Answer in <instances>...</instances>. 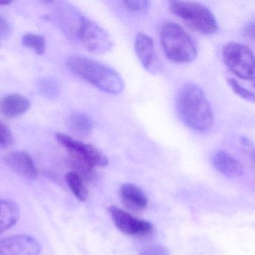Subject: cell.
<instances>
[{
	"mask_svg": "<svg viewBox=\"0 0 255 255\" xmlns=\"http://www.w3.org/2000/svg\"><path fill=\"white\" fill-rule=\"evenodd\" d=\"M176 109L183 124L192 130L204 132L213 125V113L204 91L195 84L181 88L176 98Z\"/></svg>",
	"mask_w": 255,
	"mask_h": 255,
	"instance_id": "1",
	"label": "cell"
},
{
	"mask_svg": "<svg viewBox=\"0 0 255 255\" xmlns=\"http://www.w3.org/2000/svg\"><path fill=\"white\" fill-rule=\"evenodd\" d=\"M70 71L102 92L111 95L122 94L125 83L120 74L108 65L82 56H71L67 60Z\"/></svg>",
	"mask_w": 255,
	"mask_h": 255,
	"instance_id": "2",
	"label": "cell"
},
{
	"mask_svg": "<svg viewBox=\"0 0 255 255\" xmlns=\"http://www.w3.org/2000/svg\"><path fill=\"white\" fill-rule=\"evenodd\" d=\"M160 41L166 57L171 62L188 64L193 62L198 56L195 41L180 25L168 22L160 31Z\"/></svg>",
	"mask_w": 255,
	"mask_h": 255,
	"instance_id": "3",
	"label": "cell"
},
{
	"mask_svg": "<svg viewBox=\"0 0 255 255\" xmlns=\"http://www.w3.org/2000/svg\"><path fill=\"white\" fill-rule=\"evenodd\" d=\"M169 10L188 26L203 35H213L218 31L216 17L205 5L190 1L174 0L169 2Z\"/></svg>",
	"mask_w": 255,
	"mask_h": 255,
	"instance_id": "4",
	"label": "cell"
},
{
	"mask_svg": "<svg viewBox=\"0 0 255 255\" xmlns=\"http://www.w3.org/2000/svg\"><path fill=\"white\" fill-rule=\"evenodd\" d=\"M56 138L82 169H84L86 174H92L95 167H106L109 165L108 158L95 146L86 144L62 132L56 133Z\"/></svg>",
	"mask_w": 255,
	"mask_h": 255,
	"instance_id": "5",
	"label": "cell"
},
{
	"mask_svg": "<svg viewBox=\"0 0 255 255\" xmlns=\"http://www.w3.org/2000/svg\"><path fill=\"white\" fill-rule=\"evenodd\" d=\"M222 59L234 75L243 80H255V56L247 46L228 43L222 50Z\"/></svg>",
	"mask_w": 255,
	"mask_h": 255,
	"instance_id": "6",
	"label": "cell"
},
{
	"mask_svg": "<svg viewBox=\"0 0 255 255\" xmlns=\"http://www.w3.org/2000/svg\"><path fill=\"white\" fill-rule=\"evenodd\" d=\"M77 37L86 50L95 54L108 53L113 48L110 35L99 25L86 17L80 19Z\"/></svg>",
	"mask_w": 255,
	"mask_h": 255,
	"instance_id": "7",
	"label": "cell"
},
{
	"mask_svg": "<svg viewBox=\"0 0 255 255\" xmlns=\"http://www.w3.org/2000/svg\"><path fill=\"white\" fill-rule=\"evenodd\" d=\"M109 212L116 228L126 235L143 237L153 232V227L150 222L138 219L123 209L112 206Z\"/></svg>",
	"mask_w": 255,
	"mask_h": 255,
	"instance_id": "8",
	"label": "cell"
},
{
	"mask_svg": "<svg viewBox=\"0 0 255 255\" xmlns=\"http://www.w3.org/2000/svg\"><path fill=\"white\" fill-rule=\"evenodd\" d=\"M40 252L41 246L30 236H11L0 243V255H38Z\"/></svg>",
	"mask_w": 255,
	"mask_h": 255,
	"instance_id": "9",
	"label": "cell"
},
{
	"mask_svg": "<svg viewBox=\"0 0 255 255\" xmlns=\"http://www.w3.org/2000/svg\"><path fill=\"white\" fill-rule=\"evenodd\" d=\"M135 50L138 59L146 71L152 74L162 71V65L156 56L153 39L144 33L137 35L135 40Z\"/></svg>",
	"mask_w": 255,
	"mask_h": 255,
	"instance_id": "10",
	"label": "cell"
},
{
	"mask_svg": "<svg viewBox=\"0 0 255 255\" xmlns=\"http://www.w3.org/2000/svg\"><path fill=\"white\" fill-rule=\"evenodd\" d=\"M7 166L17 175L27 180H35L37 169L30 155L24 151H13L4 157Z\"/></svg>",
	"mask_w": 255,
	"mask_h": 255,
	"instance_id": "11",
	"label": "cell"
},
{
	"mask_svg": "<svg viewBox=\"0 0 255 255\" xmlns=\"http://www.w3.org/2000/svg\"><path fill=\"white\" fill-rule=\"evenodd\" d=\"M213 164L218 171L231 178L242 177L244 173L243 164L232 155L223 150L215 153L213 157Z\"/></svg>",
	"mask_w": 255,
	"mask_h": 255,
	"instance_id": "12",
	"label": "cell"
},
{
	"mask_svg": "<svg viewBox=\"0 0 255 255\" xmlns=\"http://www.w3.org/2000/svg\"><path fill=\"white\" fill-rule=\"evenodd\" d=\"M121 198L124 205L132 210L139 212L147 207V195L144 191L136 185L132 183H125L121 187Z\"/></svg>",
	"mask_w": 255,
	"mask_h": 255,
	"instance_id": "13",
	"label": "cell"
},
{
	"mask_svg": "<svg viewBox=\"0 0 255 255\" xmlns=\"http://www.w3.org/2000/svg\"><path fill=\"white\" fill-rule=\"evenodd\" d=\"M31 107V102L26 97L20 94H11L1 100L0 110L7 118H16L26 113Z\"/></svg>",
	"mask_w": 255,
	"mask_h": 255,
	"instance_id": "14",
	"label": "cell"
},
{
	"mask_svg": "<svg viewBox=\"0 0 255 255\" xmlns=\"http://www.w3.org/2000/svg\"><path fill=\"white\" fill-rule=\"evenodd\" d=\"M68 128L70 130L78 137L84 138L89 136L93 130L94 122L92 119L85 113H73L68 118Z\"/></svg>",
	"mask_w": 255,
	"mask_h": 255,
	"instance_id": "15",
	"label": "cell"
},
{
	"mask_svg": "<svg viewBox=\"0 0 255 255\" xmlns=\"http://www.w3.org/2000/svg\"><path fill=\"white\" fill-rule=\"evenodd\" d=\"M20 210L17 204L10 200H1L0 231L5 232L14 226L19 219Z\"/></svg>",
	"mask_w": 255,
	"mask_h": 255,
	"instance_id": "16",
	"label": "cell"
},
{
	"mask_svg": "<svg viewBox=\"0 0 255 255\" xmlns=\"http://www.w3.org/2000/svg\"><path fill=\"white\" fill-rule=\"evenodd\" d=\"M65 180L71 192L77 199L81 201L87 200L89 197V190L83 181V177L76 171H70L65 176Z\"/></svg>",
	"mask_w": 255,
	"mask_h": 255,
	"instance_id": "17",
	"label": "cell"
},
{
	"mask_svg": "<svg viewBox=\"0 0 255 255\" xmlns=\"http://www.w3.org/2000/svg\"><path fill=\"white\" fill-rule=\"evenodd\" d=\"M39 93L48 99H54L60 94V87L56 80L52 78H42L38 81Z\"/></svg>",
	"mask_w": 255,
	"mask_h": 255,
	"instance_id": "18",
	"label": "cell"
},
{
	"mask_svg": "<svg viewBox=\"0 0 255 255\" xmlns=\"http://www.w3.org/2000/svg\"><path fill=\"white\" fill-rule=\"evenodd\" d=\"M22 44L32 49L38 55H43L46 50V41L44 37L38 34L28 33L22 37Z\"/></svg>",
	"mask_w": 255,
	"mask_h": 255,
	"instance_id": "19",
	"label": "cell"
},
{
	"mask_svg": "<svg viewBox=\"0 0 255 255\" xmlns=\"http://www.w3.org/2000/svg\"><path fill=\"white\" fill-rule=\"evenodd\" d=\"M227 83H228V86L231 88L233 92L242 99L249 101V102L255 103V94L242 86L237 80L232 78H228Z\"/></svg>",
	"mask_w": 255,
	"mask_h": 255,
	"instance_id": "20",
	"label": "cell"
},
{
	"mask_svg": "<svg viewBox=\"0 0 255 255\" xmlns=\"http://www.w3.org/2000/svg\"><path fill=\"white\" fill-rule=\"evenodd\" d=\"M124 8L134 12H144L150 8V2L146 0H130L122 2Z\"/></svg>",
	"mask_w": 255,
	"mask_h": 255,
	"instance_id": "21",
	"label": "cell"
},
{
	"mask_svg": "<svg viewBox=\"0 0 255 255\" xmlns=\"http://www.w3.org/2000/svg\"><path fill=\"white\" fill-rule=\"evenodd\" d=\"M0 132H1V147L8 148L12 146L14 143L12 134L9 128L3 122H1L0 124Z\"/></svg>",
	"mask_w": 255,
	"mask_h": 255,
	"instance_id": "22",
	"label": "cell"
},
{
	"mask_svg": "<svg viewBox=\"0 0 255 255\" xmlns=\"http://www.w3.org/2000/svg\"><path fill=\"white\" fill-rule=\"evenodd\" d=\"M140 255H169L168 250L161 245H153L145 248Z\"/></svg>",
	"mask_w": 255,
	"mask_h": 255,
	"instance_id": "23",
	"label": "cell"
},
{
	"mask_svg": "<svg viewBox=\"0 0 255 255\" xmlns=\"http://www.w3.org/2000/svg\"><path fill=\"white\" fill-rule=\"evenodd\" d=\"M11 32V26L9 22L1 17L0 18V38L1 40L5 39Z\"/></svg>",
	"mask_w": 255,
	"mask_h": 255,
	"instance_id": "24",
	"label": "cell"
},
{
	"mask_svg": "<svg viewBox=\"0 0 255 255\" xmlns=\"http://www.w3.org/2000/svg\"><path fill=\"white\" fill-rule=\"evenodd\" d=\"M243 35L247 39L255 41V21L249 23L243 29Z\"/></svg>",
	"mask_w": 255,
	"mask_h": 255,
	"instance_id": "25",
	"label": "cell"
},
{
	"mask_svg": "<svg viewBox=\"0 0 255 255\" xmlns=\"http://www.w3.org/2000/svg\"><path fill=\"white\" fill-rule=\"evenodd\" d=\"M11 3V1H4V0H1L0 1V5H8V4Z\"/></svg>",
	"mask_w": 255,
	"mask_h": 255,
	"instance_id": "26",
	"label": "cell"
},
{
	"mask_svg": "<svg viewBox=\"0 0 255 255\" xmlns=\"http://www.w3.org/2000/svg\"><path fill=\"white\" fill-rule=\"evenodd\" d=\"M252 161H253L254 163L255 164V150H254L253 153H252Z\"/></svg>",
	"mask_w": 255,
	"mask_h": 255,
	"instance_id": "27",
	"label": "cell"
},
{
	"mask_svg": "<svg viewBox=\"0 0 255 255\" xmlns=\"http://www.w3.org/2000/svg\"><path fill=\"white\" fill-rule=\"evenodd\" d=\"M254 86H255V85H254Z\"/></svg>",
	"mask_w": 255,
	"mask_h": 255,
	"instance_id": "28",
	"label": "cell"
}]
</instances>
